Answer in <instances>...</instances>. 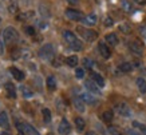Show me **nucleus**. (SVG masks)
I'll return each instance as SVG.
<instances>
[{
    "label": "nucleus",
    "mask_w": 146,
    "mask_h": 135,
    "mask_svg": "<svg viewBox=\"0 0 146 135\" xmlns=\"http://www.w3.org/2000/svg\"><path fill=\"white\" fill-rule=\"evenodd\" d=\"M63 38L66 40V43L70 46L71 50H74V51H80L82 50V43L78 40V38L71 31H68V30L63 31Z\"/></svg>",
    "instance_id": "obj_1"
},
{
    "label": "nucleus",
    "mask_w": 146,
    "mask_h": 135,
    "mask_svg": "<svg viewBox=\"0 0 146 135\" xmlns=\"http://www.w3.org/2000/svg\"><path fill=\"white\" fill-rule=\"evenodd\" d=\"M18 39H19L18 31L15 30L13 27H7V28L4 30V32H3V40H4L5 44L11 46V44L16 43Z\"/></svg>",
    "instance_id": "obj_2"
},
{
    "label": "nucleus",
    "mask_w": 146,
    "mask_h": 135,
    "mask_svg": "<svg viewBox=\"0 0 146 135\" xmlns=\"http://www.w3.org/2000/svg\"><path fill=\"white\" fill-rule=\"evenodd\" d=\"M39 56H40V59H43V60L51 62L54 59V56H55L54 47L51 44H44V46L39 50Z\"/></svg>",
    "instance_id": "obj_3"
},
{
    "label": "nucleus",
    "mask_w": 146,
    "mask_h": 135,
    "mask_svg": "<svg viewBox=\"0 0 146 135\" xmlns=\"http://www.w3.org/2000/svg\"><path fill=\"white\" fill-rule=\"evenodd\" d=\"M76 31L79 32L80 35L83 36V39L86 40V42H89V43H91V42H94V40L98 38V34L95 32L94 30H90V28H83V27H78L76 28Z\"/></svg>",
    "instance_id": "obj_4"
},
{
    "label": "nucleus",
    "mask_w": 146,
    "mask_h": 135,
    "mask_svg": "<svg viewBox=\"0 0 146 135\" xmlns=\"http://www.w3.org/2000/svg\"><path fill=\"white\" fill-rule=\"evenodd\" d=\"M16 127H18V130L20 134L23 135H40L38 131L31 126V124H28V123H20L18 122L16 123Z\"/></svg>",
    "instance_id": "obj_5"
},
{
    "label": "nucleus",
    "mask_w": 146,
    "mask_h": 135,
    "mask_svg": "<svg viewBox=\"0 0 146 135\" xmlns=\"http://www.w3.org/2000/svg\"><path fill=\"white\" fill-rule=\"evenodd\" d=\"M64 15H66V18L68 19V20H74V22H82V20L84 19L83 13L80 12V11H78V9H72V8L66 9Z\"/></svg>",
    "instance_id": "obj_6"
},
{
    "label": "nucleus",
    "mask_w": 146,
    "mask_h": 135,
    "mask_svg": "<svg viewBox=\"0 0 146 135\" xmlns=\"http://www.w3.org/2000/svg\"><path fill=\"white\" fill-rule=\"evenodd\" d=\"M130 50H131L135 55H142V52H143V44H142V42H139V40H133V42L130 43Z\"/></svg>",
    "instance_id": "obj_7"
},
{
    "label": "nucleus",
    "mask_w": 146,
    "mask_h": 135,
    "mask_svg": "<svg viewBox=\"0 0 146 135\" xmlns=\"http://www.w3.org/2000/svg\"><path fill=\"white\" fill-rule=\"evenodd\" d=\"M115 109H117L118 114H119V115H122V116H125V118H130V116H131V110L129 109V106L125 105V103L118 105Z\"/></svg>",
    "instance_id": "obj_8"
},
{
    "label": "nucleus",
    "mask_w": 146,
    "mask_h": 135,
    "mask_svg": "<svg viewBox=\"0 0 146 135\" xmlns=\"http://www.w3.org/2000/svg\"><path fill=\"white\" fill-rule=\"evenodd\" d=\"M98 50H99L102 58H105V59H109V58H110V55H111L110 48H109V46H107L105 42H99V44H98Z\"/></svg>",
    "instance_id": "obj_9"
},
{
    "label": "nucleus",
    "mask_w": 146,
    "mask_h": 135,
    "mask_svg": "<svg viewBox=\"0 0 146 135\" xmlns=\"http://www.w3.org/2000/svg\"><path fill=\"white\" fill-rule=\"evenodd\" d=\"M58 130H59V132H60L62 135H68L70 134L71 126H70V123H68V120L63 118L62 122H60V124H59V127H58Z\"/></svg>",
    "instance_id": "obj_10"
},
{
    "label": "nucleus",
    "mask_w": 146,
    "mask_h": 135,
    "mask_svg": "<svg viewBox=\"0 0 146 135\" xmlns=\"http://www.w3.org/2000/svg\"><path fill=\"white\" fill-rule=\"evenodd\" d=\"M84 87L87 88V91H90L91 94H95V95H101V91H99V87L93 82V80H87L84 83Z\"/></svg>",
    "instance_id": "obj_11"
},
{
    "label": "nucleus",
    "mask_w": 146,
    "mask_h": 135,
    "mask_svg": "<svg viewBox=\"0 0 146 135\" xmlns=\"http://www.w3.org/2000/svg\"><path fill=\"white\" fill-rule=\"evenodd\" d=\"M80 98L83 99L84 103H87V105H97L98 103V100L94 98L93 95H91V92H83L82 95H80Z\"/></svg>",
    "instance_id": "obj_12"
},
{
    "label": "nucleus",
    "mask_w": 146,
    "mask_h": 135,
    "mask_svg": "<svg viewBox=\"0 0 146 135\" xmlns=\"http://www.w3.org/2000/svg\"><path fill=\"white\" fill-rule=\"evenodd\" d=\"M72 103L75 106V109L79 111V113H84V102L80 96H74L72 98Z\"/></svg>",
    "instance_id": "obj_13"
},
{
    "label": "nucleus",
    "mask_w": 146,
    "mask_h": 135,
    "mask_svg": "<svg viewBox=\"0 0 146 135\" xmlns=\"http://www.w3.org/2000/svg\"><path fill=\"white\" fill-rule=\"evenodd\" d=\"M91 79H93V82L97 84L98 87H105V79L102 78L99 74H97V72H91Z\"/></svg>",
    "instance_id": "obj_14"
},
{
    "label": "nucleus",
    "mask_w": 146,
    "mask_h": 135,
    "mask_svg": "<svg viewBox=\"0 0 146 135\" xmlns=\"http://www.w3.org/2000/svg\"><path fill=\"white\" fill-rule=\"evenodd\" d=\"M105 40H106L107 46H111V47H114V46L118 44V38H117L115 34H107V35L105 36Z\"/></svg>",
    "instance_id": "obj_15"
},
{
    "label": "nucleus",
    "mask_w": 146,
    "mask_h": 135,
    "mask_svg": "<svg viewBox=\"0 0 146 135\" xmlns=\"http://www.w3.org/2000/svg\"><path fill=\"white\" fill-rule=\"evenodd\" d=\"M5 92H7V96L8 98H12V99H15L16 98V90H15V87H13L12 83H5Z\"/></svg>",
    "instance_id": "obj_16"
},
{
    "label": "nucleus",
    "mask_w": 146,
    "mask_h": 135,
    "mask_svg": "<svg viewBox=\"0 0 146 135\" xmlns=\"http://www.w3.org/2000/svg\"><path fill=\"white\" fill-rule=\"evenodd\" d=\"M97 15L95 13H91V15H89V16H84V19L82 20V22L84 23V24H87V26H95L97 24Z\"/></svg>",
    "instance_id": "obj_17"
},
{
    "label": "nucleus",
    "mask_w": 146,
    "mask_h": 135,
    "mask_svg": "<svg viewBox=\"0 0 146 135\" xmlns=\"http://www.w3.org/2000/svg\"><path fill=\"white\" fill-rule=\"evenodd\" d=\"M9 72H11L13 78L16 79V80H19V82L24 79V74H23L20 70H18L16 67H11V68H9Z\"/></svg>",
    "instance_id": "obj_18"
},
{
    "label": "nucleus",
    "mask_w": 146,
    "mask_h": 135,
    "mask_svg": "<svg viewBox=\"0 0 146 135\" xmlns=\"http://www.w3.org/2000/svg\"><path fill=\"white\" fill-rule=\"evenodd\" d=\"M34 11H26V12H22V13H19V15H16V20H27V19H31L34 18Z\"/></svg>",
    "instance_id": "obj_19"
},
{
    "label": "nucleus",
    "mask_w": 146,
    "mask_h": 135,
    "mask_svg": "<svg viewBox=\"0 0 146 135\" xmlns=\"http://www.w3.org/2000/svg\"><path fill=\"white\" fill-rule=\"evenodd\" d=\"M0 126L3 128H8L9 126V122H8V116H7V113H3L0 114Z\"/></svg>",
    "instance_id": "obj_20"
},
{
    "label": "nucleus",
    "mask_w": 146,
    "mask_h": 135,
    "mask_svg": "<svg viewBox=\"0 0 146 135\" xmlns=\"http://www.w3.org/2000/svg\"><path fill=\"white\" fill-rule=\"evenodd\" d=\"M137 86H138V90L141 91V94H145L146 92V82L143 78H138L137 79Z\"/></svg>",
    "instance_id": "obj_21"
},
{
    "label": "nucleus",
    "mask_w": 146,
    "mask_h": 135,
    "mask_svg": "<svg viewBox=\"0 0 146 135\" xmlns=\"http://www.w3.org/2000/svg\"><path fill=\"white\" fill-rule=\"evenodd\" d=\"M119 71L121 72H130V71L133 70V66H131V63H129V62H126V63H122V64H119Z\"/></svg>",
    "instance_id": "obj_22"
},
{
    "label": "nucleus",
    "mask_w": 146,
    "mask_h": 135,
    "mask_svg": "<svg viewBox=\"0 0 146 135\" xmlns=\"http://www.w3.org/2000/svg\"><path fill=\"white\" fill-rule=\"evenodd\" d=\"M66 63L70 67H76V64H78V56L76 55H71V56H68L66 59Z\"/></svg>",
    "instance_id": "obj_23"
},
{
    "label": "nucleus",
    "mask_w": 146,
    "mask_h": 135,
    "mask_svg": "<svg viewBox=\"0 0 146 135\" xmlns=\"http://www.w3.org/2000/svg\"><path fill=\"white\" fill-rule=\"evenodd\" d=\"M20 92H22V95L24 96V98H32V95H34L31 90L28 87H26V86H23V84L20 86Z\"/></svg>",
    "instance_id": "obj_24"
},
{
    "label": "nucleus",
    "mask_w": 146,
    "mask_h": 135,
    "mask_svg": "<svg viewBox=\"0 0 146 135\" xmlns=\"http://www.w3.org/2000/svg\"><path fill=\"white\" fill-rule=\"evenodd\" d=\"M75 126H76V130L78 131H83L86 123H84V120L82 118H75Z\"/></svg>",
    "instance_id": "obj_25"
},
{
    "label": "nucleus",
    "mask_w": 146,
    "mask_h": 135,
    "mask_svg": "<svg viewBox=\"0 0 146 135\" xmlns=\"http://www.w3.org/2000/svg\"><path fill=\"white\" fill-rule=\"evenodd\" d=\"M102 119H103V122L110 123L113 120V111H105L102 114Z\"/></svg>",
    "instance_id": "obj_26"
},
{
    "label": "nucleus",
    "mask_w": 146,
    "mask_h": 135,
    "mask_svg": "<svg viewBox=\"0 0 146 135\" xmlns=\"http://www.w3.org/2000/svg\"><path fill=\"white\" fill-rule=\"evenodd\" d=\"M47 87H48L50 90H55V88H56V80H55L54 76H48V78H47Z\"/></svg>",
    "instance_id": "obj_27"
},
{
    "label": "nucleus",
    "mask_w": 146,
    "mask_h": 135,
    "mask_svg": "<svg viewBox=\"0 0 146 135\" xmlns=\"http://www.w3.org/2000/svg\"><path fill=\"white\" fill-rule=\"evenodd\" d=\"M42 114H43V119H44L46 123L51 122V111L48 109H43L42 110Z\"/></svg>",
    "instance_id": "obj_28"
},
{
    "label": "nucleus",
    "mask_w": 146,
    "mask_h": 135,
    "mask_svg": "<svg viewBox=\"0 0 146 135\" xmlns=\"http://www.w3.org/2000/svg\"><path fill=\"white\" fill-rule=\"evenodd\" d=\"M121 5H122V9H123L125 12H130V11H131V4L129 3L127 0H122Z\"/></svg>",
    "instance_id": "obj_29"
},
{
    "label": "nucleus",
    "mask_w": 146,
    "mask_h": 135,
    "mask_svg": "<svg viewBox=\"0 0 146 135\" xmlns=\"http://www.w3.org/2000/svg\"><path fill=\"white\" fill-rule=\"evenodd\" d=\"M109 132H110L111 135H122L121 130L117 126H109Z\"/></svg>",
    "instance_id": "obj_30"
},
{
    "label": "nucleus",
    "mask_w": 146,
    "mask_h": 135,
    "mask_svg": "<svg viewBox=\"0 0 146 135\" xmlns=\"http://www.w3.org/2000/svg\"><path fill=\"white\" fill-rule=\"evenodd\" d=\"M133 126H134V127H137L138 130L142 131L143 134H146V126H145V124H141L139 122H133Z\"/></svg>",
    "instance_id": "obj_31"
},
{
    "label": "nucleus",
    "mask_w": 146,
    "mask_h": 135,
    "mask_svg": "<svg viewBox=\"0 0 146 135\" xmlns=\"http://www.w3.org/2000/svg\"><path fill=\"white\" fill-rule=\"evenodd\" d=\"M24 31H26L27 35H30V36H34V35H35V28H34V27H31V26L24 27Z\"/></svg>",
    "instance_id": "obj_32"
},
{
    "label": "nucleus",
    "mask_w": 146,
    "mask_h": 135,
    "mask_svg": "<svg viewBox=\"0 0 146 135\" xmlns=\"http://www.w3.org/2000/svg\"><path fill=\"white\" fill-rule=\"evenodd\" d=\"M119 30L122 31L123 34H130V32H131V28H130V26H127V24H121Z\"/></svg>",
    "instance_id": "obj_33"
},
{
    "label": "nucleus",
    "mask_w": 146,
    "mask_h": 135,
    "mask_svg": "<svg viewBox=\"0 0 146 135\" xmlns=\"http://www.w3.org/2000/svg\"><path fill=\"white\" fill-rule=\"evenodd\" d=\"M83 66L86 67V68H91L93 67V60L91 59H89V58H83Z\"/></svg>",
    "instance_id": "obj_34"
},
{
    "label": "nucleus",
    "mask_w": 146,
    "mask_h": 135,
    "mask_svg": "<svg viewBox=\"0 0 146 135\" xmlns=\"http://www.w3.org/2000/svg\"><path fill=\"white\" fill-rule=\"evenodd\" d=\"M75 76L78 79H83V76H84L83 68H76V70H75Z\"/></svg>",
    "instance_id": "obj_35"
},
{
    "label": "nucleus",
    "mask_w": 146,
    "mask_h": 135,
    "mask_svg": "<svg viewBox=\"0 0 146 135\" xmlns=\"http://www.w3.org/2000/svg\"><path fill=\"white\" fill-rule=\"evenodd\" d=\"M103 23H105V26H106V27H111L114 22H113V19H111L110 16H106V18H105V22H103Z\"/></svg>",
    "instance_id": "obj_36"
},
{
    "label": "nucleus",
    "mask_w": 146,
    "mask_h": 135,
    "mask_svg": "<svg viewBox=\"0 0 146 135\" xmlns=\"http://www.w3.org/2000/svg\"><path fill=\"white\" fill-rule=\"evenodd\" d=\"M127 135H141V134H139L137 130H134V128H129V130H127Z\"/></svg>",
    "instance_id": "obj_37"
},
{
    "label": "nucleus",
    "mask_w": 146,
    "mask_h": 135,
    "mask_svg": "<svg viewBox=\"0 0 146 135\" xmlns=\"http://www.w3.org/2000/svg\"><path fill=\"white\" fill-rule=\"evenodd\" d=\"M67 1H68L70 4H78V3H79V0H67Z\"/></svg>",
    "instance_id": "obj_38"
},
{
    "label": "nucleus",
    "mask_w": 146,
    "mask_h": 135,
    "mask_svg": "<svg viewBox=\"0 0 146 135\" xmlns=\"http://www.w3.org/2000/svg\"><path fill=\"white\" fill-rule=\"evenodd\" d=\"M3 52H4V47H3V43L0 42V55H1Z\"/></svg>",
    "instance_id": "obj_39"
},
{
    "label": "nucleus",
    "mask_w": 146,
    "mask_h": 135,
    "mask_svg": "<svg viewBox=\"0 0 146 135\" xmlns=\"http://www.w3.org/2000/svg\"><path fill=\"white\" fill-rule=\"evenodd\" d=\"M134 1H137V3H139V4H145L146 0H134Z\"/></svg>",
    "instance_id": "obj_40"
},
{
    "label": "nucleus",
    "mask_w": 146,
    "mask_h": 135,
    "mask_svg": "<svg viewBox=\"0 0 146 135\" xmlns=\"http://www.w3.org/2000/svg\"><path fill=\"white\" fill-rule=\"evenodd\" d=\"M50 135H51V134H50Z\"/></svg>",
    "instance_id": "obj_41"
}]
</instances>
